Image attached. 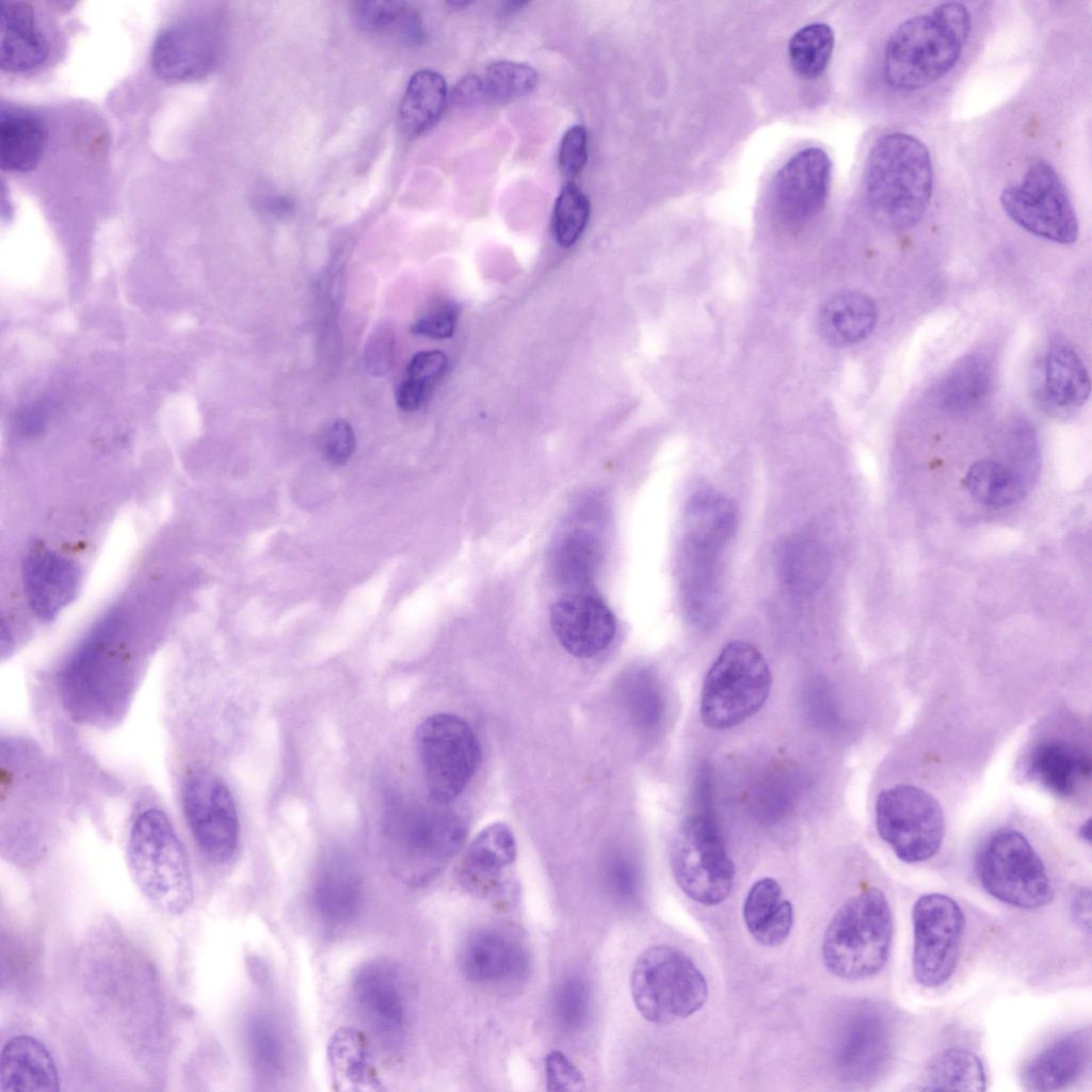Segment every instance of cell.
I'll list each match as a JSON object with an SVG mask.
<instances>
[{
  "label": "cell",
  "mask_w": 1092,
  "mask_h": 1092,
  "mask_svg": "<svg viewBox=\"0 0 1092 1092\" xmlns=\"http://www.w3.org/2000/svg\"><path fill=\"white\" fill-rule=\"evenodd\" d=\"M123 619L110 611L78 645L60 675L67 710L92 725L115 721L124 712L135 682L124 644Z\"/></svg>",
  "instance_id": "1"
},
{
  "label": "cell",
  "mask_w": 1092,
  "mask_h": 1092,
  "mask_svg": "<svg viewBox=\"0 0 1092 1092\" xmlns=\"http://www.w3.org/2000/svg\"><path fill=\"white\" fill-rule=\"evenodd\" d=\"M971 30L961 2H943L900 22L883 50V79L901 92L925 89L947 75L960 60Z\"/></svg>",
  "instance_id": "2"
},
{
  "label": "cell",
  "mask_w": 1092,
  "mask_h": 1092,
  "mask_svg": "<svg viewBox=\"0 0 1092 1092\" xmlns=\"http://www.w3.org/2000/svg\"><path fill=\"white\" fill-rule=\"evenodd\" d=\"M446 805L389 798L382 823L384 854L390 872L404 884L428 883L463 846L465 823Z\"/></svg>",
  "instance_id": "3"
},
{
  "label": "cell",
  "mask_w": 1092,
  "mask_h": 1092,
  "mask_svg": "<svg viewBox=\"0 0 1092 1092\" xmlns=\"http://www.w3.org/2000/svg\"><path fill=\"white\" fill-rule=\"evenodd\" d=\"M864 190L874 219L890 229L917 224L933 190V167L926 145L905 132L881 135L869 150Z\"/></svg>",
  "instance_id": "4"
},
{
  "label": "cell",
  "mask_w": 1092,
  "mask_h": 1092,
  "mask_svg": "<svg viewBox=\"0 0 1092 1092\" xmlns=\"http://www.w3.org/2000/svg\"><path fill=\"white\" fill-rule=\"evenodd\" d=\"M127 858L133 881L155 908L173 916L190 909L194 888L189 858L165 813L148 807L135 817Z\"/></svg>",
  "instance_id": "5"
},
{
  "label": "cell",
  "mask_w": 1092,
  "mask_h": 1092,
  "mask_svg": "<svg viewBox=\"0 0 1092 1092\" xmlns=\"http://www.w3.org/2000/svg\"><path fill=\"white\" fill-rule=\"evenodd\" d=\"M894 917L884 893L870 887L847 899L832 917L822 942L826 969L842 980L858 981L886 965Z\"/></svg>",
  "instance_id": "6"
},
{
  "label": "cell",
  "mask_w": 1092,
  "mask_h": 1092,
  "mask_svg": "<svg viewBox=\"0 0 1092 1092\" xmlns=\"http://www.w3.org/2000/svg\"><path fill=\"white\" fill-rule=\"evenodd\" d=\"M630 991L638 1012L657 1025L687 1018L708 999L702 970L687 953L668 945H654L640 953L632 967Z\"/></svg>",
  "instance_id": "7"
},
{
  "label": "cell",
  "mask_w": 1092,
  "mask_h": 1092,
  "mask_svg": "<svg viewBox=\"0 0 1092 1092\" xmlns=\"http://www.w3.org/2000/svg\"><path fill=\"white\" fill-rule=\"evenodd\" d=\"M771 685L770 668L755 646L738 640L727 643L703 681V724L718 730L742 724L764 707Z\"/></svg>",
  "instance_id": "8"
},
{
  "label": "cell",
  "mask_w": 1092,
  "mask_h": 1092,
  "mask_svg": "<svg viewBox=\"0 0 1092 1092\" xmlns=\"http://www.w3.org/2000/svg\"><path fill=\"white\" fill-rule=\"evenodd\" d=\"M976 872L989 895L1013 908L1038 909L1054 898L1043 861L1014 829L1001 828L989 835L978 852Z\"/></svg>",
  "instance_id": "9"
},
{
  "label": "cell",
  "mask_w": 1092,
  "mask_h": 1092,
  "mask_svg": "<svg viewBox=\"0 0 1092 1092\" xmlns=\"http://www.w3.org/2000/svg\"><path fill=\"white\" fill-rule=\"evenodd\" d=\"M669 856L676 884L693 901L718 905L729 896L735 865L707 809L680 823L671 839Z\"/></svg>",
  "instance_id": "10"
},
{
  "label": "cell",
  "mask_w": 1092,
  "mask_h": 1092,
  "mask_svg": "<svg viewBox=\"0 0 1092 1092\" xmlns=\"http://www.w3.org/2000/svg\"><path fill=\"white\" fill-rule=\"evenodd\" d=\"M415 741L430 800L449 804L479 766L481 751L475 733L464 719L440 712L419 724Z\"/></svg>",
  "instance_id": "11"
},
{
  "label": "cell",
  "mask_w": 1092,
  "mask_h": 1092,
  "mask_svg": "<svg viewBox=\"0 0 1092 1092\" xmlns=\"http://www.w3.org/2000/svg\"><path fill=\"white\" fill-rule=\"evenodd\" d=\"M1000 204L1006 214L1031 235L1060 244H1072L1078 238V219L1065 184L1045 160L1031 163L1021 181L1003 189Z\"/></svg>",
  "instance_id": "12"
},
{
  "label": "cell",
  "mask_w": 1092,
  "mask_h": 1092,
  "mask_svg": "<svg viewBox=\"0 0 1092 1092\" xmlns=\"http://www.w3.org/2000/svg\"><path fill=\"white\" fill-rule=\"evenodd\" d=\"M876 826L880 837L904 863L934 856L944 839V813L936 799L913 785L882 790L876 801Z\"/></svg>",
  "instance_id": "13"
},
{
  "label": "cell",
  "mask_w": 1092,
  "mask_h": 1092,
  "mask_svg": "<svg viewBox=\"0 0 1092 1092\" xmlns=\"http://www.w3.org/2000/svg\"><path fill=\"white\" fill-rule=\"evenodd\" d=\"M912 970L925 987H938L953 975L965 928L959 903L941 893L921 895L912 909Z\"/></svg>",
  "instance_id": "14"
},
{
  "label": "cell",
  "mask_w": 1092,
  "mask_h": 1092,
  "mask_svg": "<svg viewBox=\"0 0 1092 1092\" xmlns=\"http://www.w3.org/2000/svg\"><path fill=\"white\" fill-rule=\"evenodd\" d=\"M352 993L363 1021L386 1045H399L408 1031L412 992L407 975L397 962L378 958L354 974Z\"/></svg>",
  "instance_id": "15"
},
{
  "label": "cell",
  "mask_w": 1092,
  "mask_h": 1092,
  "mask_svg": "<svg viewBox=\"0 0 1092 1092\" xmlns=\"http://www.w3.org/2000/svg\"><path fill=\"white\" fill-rule=\"evenodd\" d=\"M182 807L191 834L211 862L222 864L235 854L240 834L234 797L216 774L198 770L184 782Z\"/></svg>",
  "instance_id": "16"
},
{
  "label": "cell",
  "mask_w": 1092,
  "mask_h": 1092,
  "mask_svg": "<svg viewBox=\"0 0 1092 1092\" xmlns=\"http://www.w3.org/2000/svg\"><path fill=\"white\" fill-rule=\"evenodd\" d=\"M896 1049V1021L884 1006L856 1005L845 1024L837 1062L844 1076L856 1083L876 1081L885 1074Z\"/></svg>",
  "instance_id": "17"
},
{
  "label": "cell",
  "mask_w": 1092,
  "mask_h": 1092,
  "mask_svg": "<svg viewBox=\"0 0 1092 1092\" xmlns=\"http://www.w3.org/2000/svg\"><path fill=\"white\" fill-rule=\"evenodd\" d=\"M219 53L220 34L214 22L204 16H191L165 26L158 33L151 65L163 80L190 82L209 75Z\"/></svg>",
  "instance_id": "18"
},
{
  "label": "cell",
  "mask_w": 1092,
  "mask_h": 1092,
  "mask_svg": "<svg viewBox=\"0 0 1092 1092\" xmlns=\"http://www.w3.org/2000/svg\"><path fill=\"white\" fill-rule=\"evenodd\" d=\"M831 173V159L819 147H807L791 156L773 183V207L781 221L799 225L815 218L826 202Z\"/></svg>",
  "instance_id": "19"
},
{
  "label": "cell",
  "mask_w": 1092,
  "mask_h": 1092,
  "mask_svg": "<svg viewBox=\"0 0 1092 1092\" xmlns=\"http://www.w3.org/2000/svg\"><path fill=\"white\" fill-rule=\"evenodd\" d=\"M550 624L561 646L578 658H591L605 651L616 629L607 605L584 590L559 598L551 608Z\"/></svg>",
  "instance_id": "20"
},
{
  "label": "cell",
  "mask_w": 1092,
  "mask_h": 1092,
  "mask_svg": "<svg viewBox=\"0 0 1092 1092\" xmlns=\"http://www.w3.org/2000/svg\"><path fill=\"white\" fill-rule=\"evenodd\" d=\"M1089 1026L1064 1032L1026 1060L1021 1082L1027 1091L1050 1092L1080 1081L1091 1065Z\"/></svg>",
  "instance_id": "21"
},
{
  "label": "cell",
  "mask_w": 1092,
  "mask_h": 1092,
  "mask_svg": "<svg viewBox=\"0 0 1092 1092\" xmlns=\"http://www.w3.org/2000/svg\"><path fill=\"white\" fill-rule=\"evenodd\" d=\"M22 581L31 609L39 620L49 622L76 597L81 574L71 560L34 544L22 561Z\"/></svg>",
  "instance_id": "22"
},
{
  "label": "cell",
  "mask_w": 1092,
  "mask_h": 1092,
  "mask_svg": "<svg viewBox=\"0 0 1092 1092\" xmlns=\"http://www.w3.org/2000/svg\"><path fill=\"white\" fill-rule=\"evenodd\" d=\"M517 855L512 830L502 822L484 828L470 842L457 869L461 884L479 896H495L507 884Z\"/></svg>",
  "instance_id": "23"
},
{
  "label": "cell",
  "mask_w": 1092,
  "mask_h": 1092,
  "mask_svg": "<svg viewBox=\"0 0 1092 1092\" xmlns=\"http://www.w3.org/2000/svg\"><path fill=\"white\" fill-rule=\"evenodd\" d=\"M312 906L328 930L350 926L364 904V884L354 865L341 854H331L320 864L311 887Z\"/></svg>",
  "instance_id": "24"
},
{
  "label": "cell",
  "mask_w": 1092,
  "mask_h": 1092,
  "mask_svg": "<svg viewBox=\"0 0 1092 1092\" xmlns=\"http://www.w3.org/2000/svg\"><path fill=\"white\" fill-rule=\"evenodd\" d=\"M1091 758L1082 748L1061 738L1038 742L1026 758L1027 775L1060 798H1072L1091 775Z\"/></svg>",
  "instance_id": "25"
},
{
  "label": "cell",
  "mask_w": 1092,
  "mask_h": 1092,
  "mask_svg": "<svg viewBox=\"0 0 1092 1092\" xmlns=\"http://www.w3.org/2000/svg\"><path fill=\"white\" fill-rule=\"evenodd\" d=\"M57 1065L36 1038L20 1034L7 1040L0 1057L1 1092H58Z\"/></svg>",
  "instance_id": "26"
},
{
  "label": "cell",
  "mask_w": 1092,
  "mask_h": 1092,
  "mask_svg": "<svg viewBox=\"0 0 1092 1092\" xmlns=\"http://www.w3.org/2000/svg\"><path fill=\"white\" fill-rule=\"evenodd\" d=\"M461 965L469 980L494 984L519 977L527 967V959L520 945L510 936L483 929L465 942Z\"/></svg>",
  "instance_id": "27"
},
{
  "label": "cell",
  "mask_w": 1092,
  "mask_h": 1092,
  "mask_svg": "<svg viewBox=\"0 0 1092 1092\" xmlns=\"http://www.w3.org/2000/svg\"><path fill=\"white\" fill-rule=\"evenodd\" d=\"M0 66L9 73H23L41 66L49 44L33 7L22 1H6L0 12Z\"/></svg>",
  "instance_id": "28"
},
{
  "label": "cell",
  "mask_w": 1092,
  "mask_h": 1092,
  "mask_svg": "<svg viewBox=\"0 0 1092 1092\" xmlns=\"http://www.w3.org/2000/svg\"><path fill=\"white\" fill-rule=\"evenodd\" d=\"M743 920L753 938L762 946L782 945L793 925V908L783 897L780 883L770 877L757 880L749 889L743 906Z\"/></svg>",
  "instance_id": "29"
},
{
  "label": "cell",
  "mask_w": 1092,
  "mask_h": 1092,
  "mask_svg": "<svg viewBox=\"0 0 1092 1092\" xmlns=\"http://www.w3.org/2000/svg\"><path fill=\"white\" fill-rule=\"evenodd\" d=\"M878 321L876 302L861 291H842L831 296L818 317L821 337L833 347L856 344L872 333Z\"/></svg>",
  "instance_id": "30"
},
{
  "label": "cell",
  "mask_w": 1092,
  "mask_h": 1092,
  "mask_svg": "<svg viewBox=\"0 0 1092 1092\" xmlns=\"http://www.w3.org/2000/svg\"><path fill=\"white\" fill-rule=\"evenodd\" d=\"M47 139L42 119L27 111L2 110L0 163L9 172H27L38 163Z\"/></svg>",
  "instance_id": "31"
},
{
  "label": "cell",
  "mask_w": 1092,
  "mask_h": 1092,
  "mask_svg": "<svg viewBox=\"0 0 1092 1092\" xmlns=\"http://www.w3.org/2000/svg\"><path fill=\"white\" fill-rule=\"evenodd\" d=\"M1044 395L1059 408H1077L1090 397L1088 370L1076 351L1064 343L1053 344L1044 364Z\"/></svg>",
  "instance_id": "32"
},
{
  "label": "cell",
  "mask_w": 1092,
  "mask_h": 1092,
  "mask_svg": "<svg viewBox=\"0 0 1092 1092\" xmlns=\"http://www.w3.org/2000/svg\"><path fill=\"white\" fill-rule=\"evenodd\" d=\"M448 101L444 77L432 69H420L410 79L399 109L402 131L415 138L431 128L443 115Z\"/></svg>",
  "instance_id": "33"
},
{
  "label": "cell",
  "mask_w": 1092,
  "mask_h": 1092,
  "mask_svg": "<svg viewBox=\"0 0 1092 1092\" xmlns=\"http://www.w3.org/2000/svg\"><path fill=\"white\" fill-rule=\"evenodd\" d=\"M917 1085L925 1091L980 1092L986 1089V1075L976 1053L950 1047L929 1060Z\"/></svg>",
  "instance_id": "34"
},
{
  "label": "cell",
  "mask_w": 1092,
  "mask_h": 1092,
  "mask_svg": "<svg viewBox=\"0 0 1092 1092\" xmlns=\"http://www.w3.org/2000/svg\"><path fill=\"white\" fill-rule=\"evenodd\" d=\"M830 560L823 545L797 536L786 541L777 552V571L783 583L797 594L817 590L825 580Z\"/></svg>",
  "instance_id": "35"
},
{
  "label": "cell",
  "mask_w": 1092,
  "mask_h": 1092,
  "mask_svg": "<svg viewBox=\"0 0 1092 1092\" xmlns=\"http://www.w3.org/2000/svg\"><path fill=\"white\" fill-rule=\"evenodd\" d=\"M353 11L356 22L366 31L389 35L408 46H418L425 41L423 20L406 2L359 1Z\"/></svg>",
  "instance_id": "36"
},
{
  "label": "cell",
  "mask_w": 1092,
  "mask_h": 1092,
  "mask_svg": "<svg viewBox=\"0 0 1092 1092\" xmlns=\"http://www.w3.org/2000/svg\"><path fill=\"white\" fill-rule=\"evenodd\" d=\"M993 368L981 354H969L957 362L940 388L942 405L949 412L962 413L978 406L993 384Z\"/></svg>",
  "instance_id": "37"
},
{
  "label": "cell",
  "mask_w": 1092,
  "mask_h": 1092,
  "mask_svg": "<svg viewBox=\"0 0 1092 1092\" xmlns=\"http://www.w3.org/2000/svg\"><path fill=\"white\" fill-rule=\"evenodd\" d=\"M964 485L978 503L993 509L1021 501L1031 487L1010 467L989 459L980 460L968 468Z\"/></svg>",
  "instance_id": "38"
},
{
  "label": "cell",
  "mask_w": 1092,
  "mask_h": 1092,
  "mask_svg": "<svg viewBox=\"0 0 1092 1092\" xmlns=\"http://www.w3.org/2000/svg\"><path fill=\"white\" fill-rule=\"evenodd\" d=\"M328 1060L337 1083L353 1090L373 1089L380 1083L366 1040L358 1031H337L328 1046Z\"/></svg>",
  "instance_id": "39"
},
{
  "label": "cell",
  "mask_w": 1092,
  "mask_h": 1092,
  "mask_svg": "<svg viewBox=\"0 0 1092 1092\" xmlns=\"http://www.w3.org/2000/svg\"><path fill=\"white\" fill-rule=\"evenodd\" d=\"M247 1043L254 1070L260 1079L274 1082L286 1067V1048L276 1023L267 1013L253 1015L247 1025Z\"/></svg>",
  "instance_id": "40"
},
{
  "label": "cell",
  "mask_w": 1092,
  "mask_h": 1092,
  "mask_svg": "<svg viewBox=\"0 0 1092 1092\" xmlns=\"http://www.w3.org/2000/svg\"><path fill=\"white\" fill-rule=\"evenodd\" d=\"M834 32L824 22H812L799 29L788 43L793 70L805 79L818 78L829 65L834 48Z\"/></svg>",
  "instance_id": "41"
},
{
  "label": "cell",
  "mask_w": 1092,
  "mask_h": 1092,
  "mask_svg": "<svg viewBox=\"0 0 1092 1092\" xmlns=\"http://www.w3.org/2000/svg\"><path fill=\"white\" fill-rule=\"evenodd\" d=\"M479 77L482 102L504 103L530 93L536 85L537 73L527 64L499 60L491 63Z\"/></svg>",
  "instance_id": "42"
},
{
  "label": "cell",
  "mask_w": 1092,
  "mask_h": 1092,
  "mask_svg": "<svg viewBox=\"0 0 1092 1092\" xmlns=\"http://www.w3.org/2000/svg\"><path fill=\"white\" fill-rule=\"evenodd\" d=\"M590 200L574 182L564 184L556 198L552 234L563 248L573 246L583 234L590 218Z\"/></svg>",
  "instance_id": "43"
},
{
  "label": "cell",
  "mask_w": 1092,
  "mask_h": 1092,
  "mask_svg": "<svg viewBox=\"0 0 1092 1092\" xmlns=\"http://www.w3.org/2000/svg\"><path fill=\"white\" fill-rule=\"evenodd\" d=\"M555 566L560 579L574 585L588 582L595 565L596 544L583 533L568 534L558 545Z\"/></svg>",
  "instance_id": "44"
},
{
  "label": "cell",
  "mask_w": 1092,
  "mask_h": 1092,
  "mask_svg": "<svg viewBox=\"0 0 1092 1092\" xmlns=\"http://www.w3.org/2000/svg\"><path fill=\"white\" fill-rule=\"evenodd\" d=\"M623 697L631 718L640 725L653 724L659 716V696L645 672L628 676L623 685Z\"/></svg>",
  "instance_id": "45"
},
{
  "label": "cell",
  "mask_w": 1092,
  "mask_h": 1092,
  "mask_svg": "<svg viewBox=\"0 0 1092 1092\" xmlns=\"http://www.w3.org/2000/svg\"><path fill=\"white\" fill-rule=\"evenodd\" d=\"M589 1006V989L581 978L573 976L562 982L556 997V1014L565 1029H578L587 1019Z\"/></svg>",
  "instance_id": "46"
},
{
  "label": "cell",
  "mask_w": 1092,
  "mask_h": 1092,
  "mask_svg": "<svg viewBox=\"0 0 1092 1092\" xmlns=\"http://www.w3.org/2000/svg\"><path fill=\"white\" fill-rule=\"evenodd\" d=\"M460 317V306L447 299L430 303L415 319L412 333L433 339L450 338Z\"/></svg>",
  "instance_id": "47"
},
{
  "label": "cell",
  "mask_w": 1092,
  "mask_h": 1092,
  "mask_svg": "<svg viewBox=\"0 0 1092 1092\" xmlns=\"http://www.w3.org/2000/svg\"><path fill=\"white\" fill-rule=\"evenodd\" d=\"M319 448L331 464H346L355 450V434L351 424L343 419L328 423L320 434Z\"/></svg>",
  "instance_id": "48"
},
{
  "label": "cell",
  "mask_w": 1092,
  "mask_h": 1092,
  "mask_svg": "<svg viewBox=\"0 0 1092 1092\" xmlns=\"http://www.w3.org/2000/svg\"><path fill=\"white\" fill-rule=\"evenodd\" d=\"M588 161V133L582 125L569 127L560 143L559 167L568 178L577 176Z\"/></svg>",
  "instance_id": "49"
},
{
  "label": "cell",
  "mask_w": 1092,
  "mask_h": 1092,
  "mask_svg": "<svg viewBox=\"0 0 1092 1092\" xmlns=\"http://www.w3.org/2000/svg\"><path fill=\"white\" fill-rule=\"evenodd\" d=\"M548 1091H581L584 1078L580 1070L561 1051L552 1050L545 1058Z\"/></svg>",
  "instance_id": "50"
},
{
  "label": "cell",
  "mask_w": 1092,
  "mask_h": 1092,
  "mask_svg": "<svg viewBox=\"0 0 1092 1092\" xmlns=\"http://www.w3.org/2000/svg\"><path fill=\"white\" fill-rule=\"evenodd\" d=\"M607 881L611 892L619 899L626 901L633 899L639 889V877L637 868L625 856H614L608 866Z\"/></svg>",
  "instance_id": "51"
},
{
  "label": "cell",
  "mask_w": 1092,
  "mask_h": 1092,
  "mask_svg": "<svg viewBox=\"0 0 1092 1092\" xmlns=\"http://www.w3.org/2000/svg\"><path fill=\"white\" fill-rule=\"evenodd\" d=\"M446 367L447 357L444 352L438 350L418 352L407 365L406 378L428 387L431 382L443 375Z\"/></svg>",
  "instance_id": "52"
},
{
  "label": "cell",
  "mask_w": 1092,
  "mask_h": 1092,
  "mask_svg": "<svg viewBox=\"0 0 1092 1092\" xmlns=\"http://www.w3.org/2000/svg\"><path fill=\"white\" fill-rule=\"evenodd\" d=\"M392 338L387 333H380L370 339L367 351V365L371 373L382 375L390 369L392 356Z\"/></svg>",
  "instance_id": "53"
},
{
  "label": "cell",
  "mask_w": 1092,
  "mask_h": 1092,
  "mask_svg": "<svg viewBox=\"0 0 1092 1092\" xmlns=\"http://www.w3.org/2000/svg\"><path fill=\"white\" fill-rule=\"evenodd\" d=\"M427 387L408 378L403 379L397 386L396 402L398 406L406 412H413L420 407Z\"/></svg>",
  "instance_id": "54"
},
{
  "label": "cell",
  "mask_w": 1092,
  "mask_h": 1092,
  "mask_svg": "<svg viewBox=\"0 0 1092 1092\" xmlns=\"http://www.w3.org/2000/svg\"><path fill=\"white\" fill-rule=\"evenodd\" d=\"M1091 893L1089 887H1080L1072 895L1071 908L1074 919L1086 930L1090 931L1091 920Z\"/></svg>",
  "instance_id": "55"
},
{
  "label": "cell",
  "mask_w": 1092,
  "mask_h": 1092,
  "mask_svg": "<svg viewBox=\"0 0 1092 1092\" xmlns=\"http://www.w3.org/2000/svg\"><path fill=\"white\" fill-rule=\"evenodd\" d=\"M260 206L266 213L276 218H284L293 210V202L286 196L267 197L261 200Z\"/></svg>",
  "instance_id": "56"
},
{
  "label": "cell",
  "mask_w": 1092,
  "mask_h": 1092,
  "mask_svg": "<svg viewBox=\"0 0 1092 1092\" xmlns=\"http://www.w3.org/2000/svg\"><path fill=\"white\" fill-rule=\"evenodd\" d=\"M1079 833L1083 839L1090 842V819L1082 824Z\"/></svg>",
  "instance_id": "57"
},
{
  "label": "cell",
  "mask_w": 1092,
  "mask_h": 1092,
  "mask_svg": "<svg viewBox=\"0 0 1092 1092\" xmlns=\"http://www.w3.org/2000/svg\"><path fill=\"white\" fill-rule=\"evenodd\" d=\"M526 4H527V2H517V1H515V2H511V1H510V2H507V3H505V6H504V9H505L507 11H509V12H513V11L519 10V9H520L521 6H524V5H526Z\"/></svg>",
  "instance_id": "58"
}]
</instances>
